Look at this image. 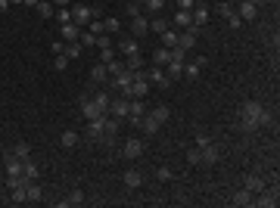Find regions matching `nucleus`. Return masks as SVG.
Masks as SVG:
<instances>
[{
  "label": "nucleus",
  "mask_w": 280,
  "mask_h": 208,
  "mask_svg": "<svg viewBox=\"0 0 280 208\" xmlns=\"http://www.w3.org/2000/svg\"><path fill=\"white\" fill-rule=\"evenodd\" d=\"M274 121V112L271 109H264L259 100H249V103H243V109H240V128L243 131H262V128H268V124Z\"/></svg>",
  "instance_id": "obj_1"
},
{
  "label": "nucleus",
  "mask_w": 280,
  "mask_h": 208,
  "mask_svg": "<svg viewBox=\"0 0 280 208\" xmlns=\"http://www.w3.org/2000/svg\"><path fill=\"white\" fill-rule=\"evenodd\" d=\"M146 90H150V81H146V72L140 69V72H134V81L128 87V100H143Z\"/></svg>",
  "instance_id": "obj_2"
},
{
  "label": "nucleus",
  "mask_w": 280,
  "mask_h": 208,
  "mask_svg": "<svg viewBox=\"0 0 280 208\" xmlns=\"http://www.w3.org/2000/svg\"><path fill=\"white\" fill-rule=\"evenodd\" d=\"M91 19H97V10H93V6H87V3H75V6H72V22H75L78 28H84Z\"/></svg>",
  "instance_id": "obj_3"
},
{
  "label": "nucleus",
  "mask_w": 280,
  "mask_h": 208,
  "mask_svg": "<svg viewBox=\"0 0 280 208\" xmlns=\"http://www.w3.org/2000/svg\"><path fill=\"white\" fill-rule=\"evenodd\" d=\"M87 140H106V115L93 118V121H87Z\"/></svg>",
  "instance_id": "obj_4"
},
{
  "label": "nucleus",
  "mask_w": 280,
  "mask_h": 208,
  "mask_svg": "<svg viewBox=\"0 0 280 208\" xmlns=\"http://www.w3.org/2000/svg\"><path fill=\"white\" fill-rule=\"evenodd\" d=\"M122 155H124V159H140V155H143V140H140V137H128L122 143Z\"/></svg>",
  "instance_id": "obj_5"
},
{
  "label": "nucleus",
  "mask_w": 280,
  "mask_h": 208,
  "mask_svg": "<svg viewBox=\"0 0 280 208\" xmlns=\"http://www.w3.org/2000/svg\"><path fill=\"white\" fill-rule=\"evenodd\" d=\"M128 112H131V100H128V96H122V100H112V103H109V115L119 118V121H124V118H128Z\"/></svg>",
  "instance_id": "obj_6"
},
{
  "label": "nucleus",
  "mask_w": 280,
  "mask_h": 208,
  "mask_svg": "<svg viewBox=\"0 0 280 208\" xmlns=\"http://www.w3.org/2000/svg\"><path fill=\"white\" fill-rule=\"evenodd\" d=\"M81 115H84L87 121H93V118H100V115H106V112L93 103V96H84V100H81Z\"/></svg>",
  "instance_id": "obj_7"
},
{
  "label": "nucleus",
  "mask_w": 280,
  "mask_h": 208,
  "mask_svg": "<svg viewBox=\"0 0 280 208\" xmlns=\"http://www.w3.org/2000/svg\"><path fill=\"white\" fill-rule=\"evenodd\" d=\"M131 34H134V38H146V34H150V19H146L143 13L131 19Z\"/></svg>",
  "instance_id": "obj_8"
},
{
  "label": "nucleus",
  "mask_w": 280,
  "mask_h": 208,
  "mask_svg": "<svg viewBox=\"0 0 280 208\" xmlns=\"http://www.w3.org/2000/svg\"><path fill=\"white\" fill-rule=\"evenodd\" d=\"M252 205H259V208H277V190H268L264 187L259 193V199H252Z\"/></svg>",
  "instance_id": "obj_9"
},
{
  "label": "nucleus",
  "mask_w": 280,
  "mask_h": 208,
  "mask_svg": "<svg viewBox=\"0 0 280 208\" xmlns=\"http://www.w3.org/2000/svg\"><path fill=\"white\" fill-rule=\"evenodd\" d=\"M146 81H150V84H156V87H168V84H171V78L162 72V65H153V69L146 72Z\"/></svg>",
  "instance_id": "obj_10"
},
{
  "label": "nucleus",
  "mask_w": 280,
  "mask_h": 208,
  "mask_svg": "<svg viewBox=\"0 0 280 208\" xmlns=\"http://www.w3.org/2000/svg\"><path fill=\"white\" fill-rule=\"evenodd\" d=\"M237 16H240L243 22H255V19H259V6H255V3H246V0H240Z\"/></svg>",
  "instance_id": "obj_11"
},
{
  "label": "nucleus",
  "mask_w": 280,
  "mask_h": 208,
  "mask_svg": "<svg viewBox=\"0 0 280 208\" xmlns=\"http://www.w3.org/2000/svg\"><path fill=\"white\" fill-rule=\"evenodd\" d=\"M190 16H193V25L205 28V25H209V16H212V13H209V6H205V3H196L193 10H190Z\"/></svg>",
  "instance_id": "obj_12"
},
{
  "label": "nucleus",
  "mask_w": 280,
  "mask_h": 208,
  "mask_svg": "<svg viewBox=\"0 0 280 208\" xmlns=\"http://www.w3.org/2000/svg\"><path fill=\"white\" fill-rule=\"evenodd\" d=\"M3 162H6V174L10 177H22V159L13 152H3Z\"/></svg>",
  "instance_id": "obj_13"
},
{
  "label": "nucleus",
  "mask_w": 280,
  "mask_h": 208,
  "mask_svg": "<svg viewBox=\"0 0 280 208\" xmlns=\"http://www.w3.org/2000/svg\"><path fill=\"white\" fill-rule=\"evenodd\" d=\"M264 187H268V183H264L259 174H246V180H243V190H249L252 196H259V193H262Z\"/></svg>",
  "instance_id": "obj_14"
},
{
  "label": "nucleus",
  "mask_w": 280,
  "mask_h": 208,
  "mask_svg": "<svg viewBox=\"0 0 280 208\" xmlns=\"http://www.w3.org/2000/svg\"><path fill=\"white\" fill-rule=\"evenodd\" d=\"M202 165H215V162H218V155H221V149H218V143H215V140H212V143L209 146H202Z\"/></svg>",
  "instance_id": "obj_15"
},
{
  "label": "nucleus",
  "mask_w": 280,
  "mask_h": 208,
  "mask_svg": "<svg viewBox=\"0 0 280 208\" xmlns=\"http://www.w3.org/2000/svg\"><path fill=\"white\" fill-rule=\"evenodd\" d=\"M202 65H205V56H196V59H190V62H184V78H196Z\"/></svg>",
  "instance_id": "obj_16"
},
{
  "label": "nucleus",
  "mask_w": 280,
  "mask_h": 208,
  "mask_svg": "<svg viewBox=\"0 0 280 208\" xmlns=\"http://www.w3.org/2000/svg\"><path fill=\"white\" fill-rule=\"evenodd\" d=\"M137 128L143 131V134H150V137H153V134H159V128H162V124H159V121H156V118H153L150 112H146L143 118H140V124H137Z\"/></svg>",
  "instance_id": "obj_17"
},
{
  "label": "nucleus",
  "mask_w": 280,
  "mask_h": 208,
  "mask_svg": "<svg viewBox=\"0 0 280 208\" xmlns=\"http://www.w3.org/2000/svg\"><path fill=\"white\" fill-rule=\"evenodd\" d=\"M60 34H62V41H65V44H72V41H78L81 28L75 25V22H65V25H60Z\"/></svg>",
  "instance_id": "obj_18"
},
{
  "label": "nucleus",
  "mask_w": 280,
  "mask_h": 208,
  "mask_svg": "<svg viewBox=\"0 0 280 208\" xmlns=\"http://www.w3.org/2000/svg\"><path fill=\"white\" fill-rule=\"evenodd\" d=\"M122 183H124V187H128V190H137L140 183H143V174H140V171H134V168H131V171H124Z\"/></svg>",
  "instance_id": "obj_19"
},
{
  "label": "nucleus",
  "mask_w": 280,
  "mask_h": 208,
  "mask_svg": "<svg viewBox=\"0 0 280 208\" xmlns=\"http://www.w3.org/2000/svg\"><path fill=\"white\" fill-rule=\"evenodd\" d=\"M91 81H93V84H106V81H109L106 62H97V65H93V69H91Z\"/></svg>",
  "instance_id": "obj_20"
},
{
  "label": "nucleus",
  "mask_w": 280,
  "mask_h": 208,
  "mask_svg": "<svg viewBox=\"0 0 280 208\" xmlns=\"http://www.w3.org/2000/svg\"><path fill=\"white\" fill-rule=\"evenodd\" d=\"M22 177H25V180H38V177H41V168L34 165L31 159H25V162H22Z\"/></svg>",
  "instance_id": "obj_21"
},
{
  "label": "nucleus",
  "mask_w": 280,
  "mask_h": 208,
  "mask_svg": "<svg viewBox=\"0 0 280 208\" xmlns=\"http://www.w3.org/2000/svg\"><path fill=\"white\" fill-rule=\"evenodd\" d=\"M25 196H28V202H41V196H44L41 183H38V180H28V183H25Z\"/></svg>",
  "instance_id": "obj_22"
},
{
  "label": "nucleus",
  "mask_w": 280,
  "mask_h": 208,
  "mask_svg": "<svg viewBox=\"0 0 280 208\" xmlns=\"http://www.w3.org/2000/svg\"><path fill=\"white\" fill-rule=\"evenodd\" d=\"M171 62V50L168 47H156L153 50V65H168Z\"/></svg>",
  "instance_id": "obj_23"
},
{
  "label": "nucleus",
  "mask_w": 280,
  "mask_h": 208,
  "mask_svg": "<svg viewBox=\"0 0 280 208\" xmlns=\"http://www.w3.org/2000/svg\"><path fill=\"white\" fill-rule=\"evenodd\" d=\"M119 50H122L124 56H131V53H140V50H137V38H128V34H124V38L119 41Z\"/></svg>",
  "instance_id": "obj_24"
},
{
  "label": "nucleus",
  "mask_w": 280,
  "mask_h": 208,
  "mask_svg": "<svg viewBox=\"0 0 280 208\" xmlns=\"http://www.w3.org/2000/svg\"><path fill=\"white\" fill-rule=\"evenodd\" d=\"M252 193H249V190H237V193H233V205H240V208H246V205H252Z\"/></svg>",
  "instance_id": "obj_25"
},
{
  "label": "nucleus",
  "mask_w": 280,
  "mask_h": 208,
  "mask_svg": "<svg viewBox=\"0 0 280 208\" xmlns=\"http://www.w3.org/2000/svg\"><path fill=\"white\" fill-rule=\"evenodd\" d=\"M150 115H153V118H156V121H159V124H165V121H168V118H171V109H168V106H165V103H159V106H156V109H153V112H150Z\"/></svg>",
  "instance_id": "obj_26"
},
{
  "label": "nucleus",
  "mask_w": 280,
  "mask_h": 208,
  "mask_svg": "<svg viewBox=\"0 0 280 208\" xmlns=\"http://www.w3.org/2000/svg\"><path fill=\"white\" fill-rule=\"evenodd\" d=\"M178 47H181V50H187V53H190V50L196 47V34H193V31H187V34H178Z\"/></svg>",
  "instance_id": "obj_27"
},
{
  "label": "nucleus",
  "mask_w": 280,
  "mask_h": 208,
  "mask_svg": "<svg viewBox=\"0 0 280 208\" xmlns=\"http://www.w3.org/2000/svg\"><path fill=\"white\" fill-rule=\"evenodd\" d=\"M174 25H178V28H190V25H193V16H190L187 10H178V13H174Z\"/></svg>",
  "instance_id": "obj_28"
},
{
  "label": "nucleus",
  "mask_w": 280,
  "mask_h": 208,
  "mask_svg": "<svg viewBox=\"0 0 280 208\" xmlns=\"http://www.w3.org/2000/svg\"><path fill=\"white\" fill-rule=\"evenodd\" d=\"M78 131H62V137H60V143L65 146V149H72V146H78Z\"/></svg>",
  "instance_id": "obj_29"
},
{
  "label": "nucleus",
  "mask_w": 280,
  "mask_h": 208,
  "mask_svg": "<svg viewBox=\"0 0 280 208\" xmlns=\"http://www.w3.org/2000/svg\"><path fill=\"white\" fill-rule=\"evenodd\" d=\"M34 10H38V16L41 19H50V16H53V3H50V0H38V6H34Z\"/></svg>",
  "instance_id": "obj_30"
},
{
  "label": "nucleus",
  "mask_w": 280,
  "mask_h": 208,
  "mask_svg": "<svg viewBox=\"0 0 280 208\" xmlns=\"http://www.w3.org/2000/svg\"><path fill=\"white\" fill-rule=\"evenodd\" d=\"M162 47H178V31H171V28H165V31H162Z\"/></svg>",
  "instance_id": "obj_31"
},
{
  "label": "nucleus",
  "mask_w": 280,
  "mask_h": 208,
  "mask_svg": "<svg viewBox=\"0 0 280 208\" xmlns=\"http://www.w3.org/2000/svg\"><path fill=\"white\" fill-rule=\"evenodd\" d=\"M13 205H25L28 202V196H25V183H22V187H13Z\"/></svg>",
  "instance_id": "obj_32"
},
{
  "label": "nucleus",
  "mask_w": 280,
  "mask_h": 208,
  "mask_svg": "<svg viewBox=\"0 0 280 208\" xmlns=\"http://www.w3.org/2000/svg\"><path fill=\"white\" fill-rule=\"evenodd\" d=\"M165 69H168V72H165L168 78H184V62H174V59H171Z\"/></svg>",
  "instance_id": "obj_33"
},
{
  "label": "nucleus",
  "mask_w": 280,
  "mask_h": 208,
  "mask_svg": "<svg viewBox=\"0 0 280 208\" xmlns=\"http://www.w3.org/2000/svg\"><path fill=\"white\" fill-rule=\"evenodd\" d=\"M78 44H81V47H93V44H97V34H91L87 28H81V34H78Z\"/></svg>",
  "instance_id": "obj_34"
},
{
  "label": "nucleus",
  "mask_w": 280,
  "mask_h": 208,
  "mask_svg": "<svg viewBox=\"0 0 280 208\" xmlns=\"http://www.w3.org/2000/svg\"><path fill=\"white\" fill-rule=\"evenodd\" d=\"M81 50H84V47H81L78 41H72V44H65V50H62V53L69 56V59H78V56H81Z\"/></svg>",
  "instance_id": "obj_35"
},
{
  "label": "nucleus",
  "mask_w": 280,
  "mask_h": 208,
  "mask_svg": "<svg viewBox=\"0 0 280 208\" xmlns=\"http://www.w3.org/2000/svg\"><path fill=\"white\" fill-rule=\"evenodd\" d=\"M124 65H128L131 72H140V69H143V56H140V53H131V56H128V62H124Z\"/></svg>",
  "instance_id": "obj_36"
},
{
  "label": "nucleus",
  "mask_w": 280,
  "mask_h": 208,
  "mask_svg": "<svg viewBox=\"0 0 280 208\" xmlns=\"http://www.w3.org/2000/svg\"><path fill=\"white\" fill-rule=\"evenodd\" d=\"M10 152H13V155H19L22 162H25V159H31V149H28V143H16Z\"/></svg>",
  "instance_id": "obj_37"
},
{
  "label": "nucleus",
  "mask_w": 280,
  "mask_h": 208,
  "mask_svg": "<svg viewBox=\"0 0 280 208\" xmlns=\"http://www.w3.org/2000/svg\"><path fill=\"white\" fill-rule=\"evenodd\" d=\"M53 16H56V22H60V25H65V22H72V6H60Z\"/></svg>",
  "instance_id": "obj_38"
},
{
  "label": "nucleus",
  "mask_w": 280,
  "mask_h": 208,
  "mask_svg": "<svg viewBox=\"0 0 280 208\" xmlns=\"http://www.w3.org/2000/svg\"><path fill=\"white\" fill-rule=\"evenodd\" d=\"M124 10H128V16H131V19L140 16V10H143V0H128V3H124Z\"/></svg>",
  "instance_id": "obj_39"
},
{
  "label": "nucleus",
  "mask_w": 280,
  "mask_h": 208,
  "mask_svg": "<svg viewBox=\"0 0 280 208\" xmlns=\"http://www.w3.org/2000/svg\"><path fill=\"white\" fill-rule=\"evenodd\" d=\"M103 31H109V34H115V31H122V22L115 19V16H109L106 22H103Z\"/></svg>",
  "instance_id": "obj_40"
},
{
  "label": "nucleus",
  "mask_w": 280,
  "mask_h": 208,
  "mask_svg": "<svg viewBox=\"0 0 280 208\" xmlns=\"http://www.w3.org/2000/svg\"><path fill=\"white\" fill-rule=\"evenodd\" d=\"M171 177H174V174H171V168H168V165L156 168V180H159V183H168V180H171Z\"/></svg>",
  "instance_id": "obj_41"
},
{
  "label": "nucleus",
  "mask_w": 280,
  "mask_h": 208,
  "mask_svg": "<svg viewBox=\"0 0 280 208\" xmlns=\"http://www.w3.org/2000/svg\"><path fill=\"white\" fill-rule=\"evenodd\" d=\"M65 205H84V193H81V190H72L69 199H65Z\"/></svg>",
  "instance_id": "obj_42"
},
{
  "label": "nucleus",
  "mask_w": 280,
  "mask_h": 208,
  "mask_svg": "<svg viewBox=\"0 0 280 208\" xmlns=\"http://www.w3.org/2000/svg\"><path fill=\"white\" fill-rule=\"evenodd\" d=\"M106 72H109V75H122V72H124V62H119V59H112V62H106Z\"/></svg>",
  "instance_id": "obj_43"
},
{
  "label": "nucleus",
  "mask_w": 280,
  "mask_h": 208,
  "mask_svg": "<svg viewBox=\"0 0 280 208\" xmlns=\"http://www.w3.org/2000/svg\"><path fill=\"white\" fill-rule=\"evenodd\" d=\"M187 165H202V152H200V146L187 152Z\"/></svg>",
  "instance_id": "obj_44"
},
{
  "label": "nucleus",
  "mask_w": 280,
  "mask_h": 208,
  "mask_svg": "<svg viewBox=\"0 0 280 208\" xmlns=\"http://www.w3.org/2000/svg\"><path fill=\"white\" fill-rule=\"evenodd\" d=\"M165 28H168V22H165V19H153V22H150V31H153V34H162Z\"/></svg>",
  "instance_id": "obj_45"
},
{
  "label": "nucleus",
  "mask_w": 280,
  "mask_h": 208,
  "mask_svg": "<svg viewBox=\"0 0 280 208\" xmlns=\"http://www.w3.org/2000/svg\"><path fill=\"white\" fill-rule=\"evenodd\" d=\"M65 65H69V56H65V53H56V59H53V69H56V72H65Z\"/></svg>",
  "instance_id": "obj_46"
},
{
  "label": "nucleus",
  "mask_w": 280,
  "mask_h": 208,
  "mask_svg": "<svg viewBox=\"0 0 280 208\" xmlns=\"http://www.w3.org/2000/svg\"><path fill=\"white\" fill-rule=\"evenodd\" d=\"M143 6H146V13H159L165 6V0H143Z\"/></svg>",
  "instance_id": "obj_47"
},
{
  "label": "nucleus",
  "mask_w": 280,
  "mask_h": 208,
  "mask_svg": "<svg viewBox=\"0 0 280 208\" xmlns=\"http://www.w3.org/2000/svg\"><path fill=\"white\" fill-rule=\"evenodd\" d=\"M209 143H212V137H209V134H205V131H196V146L202 149V146H209Z\"/></svg>",
  "instance_id": "obj_48"
},
{
  "label": "nucleus",
  "mask_w": 280,
  "mask_h": 208,
  "mask_svg": "<svg viewBox=\"0 0 280 208\" xmlns=\"http://www.w3.org/2000/svg\"><path fill=\"white\" fill-rule=\"evenodd\" d=\"M218 13H221V16H233V13H237V10H233V3H218Z\"/></svg>",
  "instance_id": "obj_49"
},
{
  "label": "nucleus",
  "mask_w": 280,
  "mask_h": 208,
  "mask_svg": "<svg viewBox=\"0 0 280 208\" xmlns=\"http://www.w3.org/2000/svg\"><path fill=\"white\" fill-rule=\"evenodd\" d=\"M115 59V47H109V50H100V62H112Z\"/></svg>",
  "instance_id": "obj_50"
},
{
  "label": "nucleus",
  "mask_w": 280,
  "mask_h": 208,
  "mask_svg": "<svg viewBox=\"0 0 280 208\" xmlns=\"http://www.w3.org/2000/svg\"><path fill=\"white\" fill-rule=\"evenodd\" d=\"M97 47L100 50H109V47H112V41H109L106 34H97Z\"/></svg>",
  "instance_id": "obj_51"
},
{
  "label": "nucleus",
  "mask_w": 280,
  "mask_h": 208,
  "mask_svg": "<svg viewBox=\"0 0 280 208\" xmlns=\"http://www.w3.org/2000/svg\"><path fill=\"white\" fill-rule=\"evenodd\" d=\"M174 3H178V10H193V6H196V0H174Z\"/></svg>",
  "instance_id": "obj_52"
},
{
  "label": "nucleus",
  "mask_w": 280,
  "mask_h": 208,
  "mask_svg": "<svg viewBox=\"0 0 280 208\" xmlns=\"http://www.w3.org/2000/svg\"><path fill=\"white\" fill-rule=\"evenodd\" d=\"M227 25H231V28H240V25H243V19L237 16V13H233V16H227Z\"/></svg>",
  "instance_id": "obj_53"
},
{
  "label": "nucleus",
  "mask_w": 280,
  "mask_h": 208,
  "mask_svg": "<svg viewBox=\"0 0 280 208\" xmlns=\"http://www.w3.org/2000/svg\"><path fill=\"white\" fill-rule=\"evenodd\" d=\"M10 6H13L10 0H0V13H6V10H10Z\"/></svg>",
  "instance_id": "obj_54"
},
{
  "label": "nucleus",
  "mask_w": 280,
  "mask_h": 208,
  "mask_svg": "<svg viewBox=\"0 0 280 208\" xmlns=\"http://www.w3.org/2000/svg\"><path fill=\"white\" fill-rule=\"evenodd\" d=\"M53 3H56V6H69L72 0H53Z\"/></svg>",
  "instance_id": "obj_55"
},
{
  "label": "nucleus",
  "mask_w": 280,
  "mask_h": 208,
  "mask_svg": "<svg viewBox=\"0 0 280 208\" xmlns=\"http://www.w3.org/2000/svg\"><path fill=\"white\" fill-rule=\"evenodd\" d=\"M22 3H25V6H38V0H22Z\"/></svg>",
  "instance_id": "obj_56"
},
{
  "label": "nucleus",
  "mask_w": 280,
  "mask_h": 208,
  "mask_svg": "<svg viewBox=\"0 0 280 208\" xmlns=\"http://www.w3.org/2000/svg\"><path fill=\"white\" fill-rule=\"evenodd\" d=\"M246 3H255V6H259V3H262V0H246Z\"/></svg>",
  "instance_id": "obj_57"
},
{
  "label": "nucleus",
  "mask_w": 280,
  "mask_h": 208,
  "mask_svg": "<svg viewBox=\"0 0 280 208\" xmlns=\"http://www.w3.org/2000/svg\"><path fill=\"white\" fill-rule=\"evenodd\" d=\"M262 3H277V0H262Z\"/></svg>",
  "instance_id": "obj_58"
},
{
  "label": "nucleus",
  "mask_w": 280,
  "mask_h": 208,
  "mask_svg": "<svg viewBox=\"0 0 280 208\" xmlns=\"http://www.w3.org/2000/svg\"><path fill=\"white\" fill-rule=\"evenodd\" d=\"M10 3H22V0H10Z\"/></svg>",
  "instance_id": "obj_59"
}]
</instances>
